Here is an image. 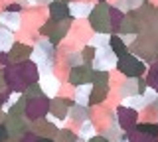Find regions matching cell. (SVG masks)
I'll return each mask as SVG.
<instances>
[{"label":"cell","mask_w":158,"mask_h":142,"mask_svg":"<svg viewBox=\"0 0 158 142\" xmlns=\"http://www.w3.org/2000/svg\"><path fill=\"white\" fill-rule=\"evenodd\" d=\"M52 8H53L52 12H53V16H56V18H61L63 14H67V8L63 6V4H59V2H57V4H53Z\"/></svg>","instance_id":"cell-11"},{"label":"cell","mask_w":158,"mask_h":142,"mask_svg":"<svg viewBox=\"0 0 158 142\" xmlns=\"http://www.w3.org/2000/svg\"><path fill=\"white\" fill-rule=\"evenodd\" d=\"M73 14H77V16H81V14H87L89 12V4H73Z\"/></svg>","instance_id":"cell-13"},{"label":"cell","mask_w":158,"mask_h":142,"mask_svg":"<svg viewBox=\"0 0 158 142\" xmlns=\"http://www.w3.org/2000/svg\"><path fill=\"white\" fill-rule=\"evenodd\" d=\"M156 101H158V99H156Z\"/></svg>","instance_id":"cell-19"},{"label":"cell","mask_w":158,"mask_h":142,"mask_svg":"<svg viewBox=\"0 0 158 142\" xmlns=\"http://www.w3.org/2000/svg\"><path fill=\"white\" fill-rule=\"evenodd\" d=\"M93 136H95V128H93V124H91L89 120H85V122L81 124V130H79V138L87 142V140H91Z\"/></svg>","instance_id":"cell-5"},{"label":"cell","mask_w":158,"mask_h":142,"mask_svg":"<svg viewBox=\"0 0 158 142\" xmlns=\"http://www.w3.org/2000/svg\"><path fill=\"white\" fill-rule=\"evenodd\" d=\"M8 134H10V130H8V126H4V124H0V142H6V140H8Z\"/></svg>","instance_id":"cell-14"},{"label":"cell","mask_w":158,"mask_h":142,"mask_svg":"<svg viewBox=\"0 0 158 142\" xmlns=\"http://www.w3.org/2000/svg\"><path fill=\"white\" fill-rule=\"evenodd\" d=\"M10 43H12V36H10L8 32H0V50L8 47Z\"/></svg>","instance_id":"cell-9"},{"label":"cell","mask_w":158,"mask_h":142,"mask_svg":"<svg viewBox=\"0 0 158 142\" xmlns=\"http://www.w3.org/2000/svg\"><path fill=\"white\" fill-rule=\"evenodd\" d=\"M125 107H131V109H142V107H146V101H144V97H140V95H131V97H125Z\"/></svg>","instance_id":"cell-4"},{"label":"cell","mask_w":158,"mask_h":142,"mask_svg":"<svg viewBox=\"0 0 158 142\" xmlns=\"http://www.w3.org/2000/svg\"><path fill=\"white\" fill-rule=\"evenodd\" d=\"M87 142H111V140H107L105 136H93V138L87 140Z\"/></svg>","instance_id":"cell-16"},{"label":"cell","mask_w":158,"mask_h":142,"mask_svg":"<svg viewBox=\"0 0 158 142\" xmlns=\"http://www.w3.org/2000/svg\"><path fill=\"white\" fill-rule=\"evenodd\" d=\"M115 65V53H111L105 47V50H101V53H97V59H95V67L99 69H109V67Z\"/></svg>","instance_id":"cell-2"},{"label":"cell","mask_w":158,"mask_h":142,"mask_svg":"<svg viewBox=\"0 0 158 142\" xmlns=\"http://www.w3.org/2000/svg\"><path fill=\"white\" fill-rule=\"evenodd\" d=\"M142 97H144L146 105H150V103H154V101L158 99V95H156V93L150 89V87H146V91H144V95H142Z\"/></svg>","instance_id":"cell-12"},{"label":"cell","mask_w":158,"mask_h":142,"mask_svg":"<svg viewBox=\"0 0 158 142\" xmlns=\"http://www.w3.org/2000/svg\"><path fill=\"white\" fill-rule=\"evenodd\" d=\"M136 130L140 132V134H148V136H158V124H138Z\"/></svg>","instance_id":"cell-6"},{"label":"cell","mask_w":158,"mask_h":142,"mask_svg":"<svg viewBox=\"0 0 158 142\" xmlns=\"http://www.w3.org/2000/svg\"><path fill=\"white\" fill-rule=\"evenodd\" d=\"M40 87H42V91L46 93V95L52 97V95H56L57 89H59V81H57L53 75H44L42 83H40Z\"/></svg>","instance_id":"cell-3"},{"label":"cell","mask_w":158,"mask_h":142,"mask_svg":"<svg viewBox=\"0 0 158 142\" xmlns=\"http://www.w3.org/2000/svg\"><path fill=\"white\" fill-rule=\"evenodd\" d=\"M121 69L127 73V75H132V77H136V75H140L142 73V63L140 61H136L135 57H123V61H121Z\"/></svg>","instance_id":"cell-1"},{"label":"cell","mask_w":158,"mask_h":142,"mask_svg":"<svg viewBox=\"0 0 158 142\" xmlns=\"http://www.w3.org/2000/svg\"><path fill=\"white\" fill-rule=\"evenodd\" d=\"M75 99H77V103L79 105H87V101H89V87L85 85V89H83V85L77 89V95H75Z\"/></svg>","instance_id":"cell-7"},{"label":"cell","mask_w":158,"mask_h":142,"mask_svg":"<svg viewBox=\"0 0 158 142\" xmlns=\"http://www.w3.org/2000/svg\"><path fill=\"white\" fill-rule=\"evenodd\" d=\"M111 46H113V53H115V55H125V46L121 43L118 38H113V40H111Z\"/></svg>","instance_id":"cell-8"},{"label":"cell","mask_w":158,"mask_h":142,"mask_svg":"<svg viewBox=\"0 0 158 142\" xmlns=\"http://www.w3.org/2000/svg\"><path fill=\"white\" fill-rule=\"evenodd\" d=\"M107 36H97L95 38V42H93V46H103V43H107Z\"/></svg>","instance_id":"cell-15"},{"label":"cell","mask_w":158,"mask_h":142,"mask_svg":"<svg viewBox=\"0 0 158 142\" xmlns=\"http://www.w3.org/2000/svg\"><path fill=\"white\" fill-rule=\"evenodd\" d=\"M71 116L75 120H83V122L87 120V112H85V109H81V107H79V109H73L71 111Z\"/></svg>","instance_id":"cell-10"},{"label":"cell","mask_w":158,"mask_h":142,"mask_svg":"<svg viewBox=\"0 0 158 142\" xmlns=\"http://www.w3.org/2000/svg\"><path fill=\"white\" fill-rule=\"evenodd\" d=\"M75 142H85V140H81V138H77V140H75Z\"/></svg>","instance_id":"cell-17"},{"label":"cell","mask_w":158,"mask_h":142,"mask_svg":"<svg viewBox=\"0 0 158 142\" xmlns=\"http://www.w3.org/2000/svg\"><path fill=\"white\" fill-rule=\"evenodd\" d=\"M118 142H128V140H125V138H123V140H118Z\"/></svg>","instance_id":"cell-18"}]
</instances>
